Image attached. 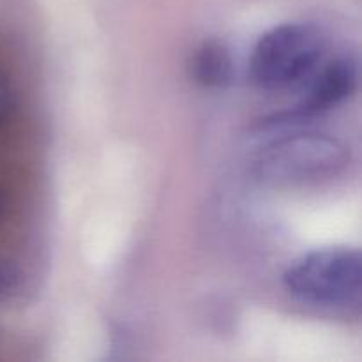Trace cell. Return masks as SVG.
Instances as JSON below:
<instances>
[{"label":"cell","mask_w":362,"mask_h":362,"mask_svg":"<svg viewBox=\"0 0 362 362\" xmlns=\"http://www.w3.org/2000/svg\"><path fill=\"white\" fill-rule=\"evenodd\" d=\"M324 53L325 37L315 25H278L255 45L251 76L255 83L267 90L300 85L324 60Z\"/></svg>","instance_id":"3957f363"},{"label":"cell","mask_w":362,"mask_h":362,"mask_svg":"<svg viewBox=\"0 0 362 362\" xmlns=\"http://www.w3.org/2000/svg\"><path fill=\"white\" fill-rule=\"evenodd\" d=\"M191 74L202 87H226L233 74V62L228 48L214 39L202 42L191 60Z\"/></svg>","instance_id":"5b68a950"},{"label":"cell","mask_w":362,"mask_h":362,"mask_svg":"<svg viewBox=\"0 0 362 362\" xmlns=\"http://www.w3.org/2000/svg\"><path fill=\"white\" fill-rule=\"evenodd\" d=\"M4 212H6V197H4L2 189H0V219H2Z\"/></svg>","instance_id":"ba28073f"},{"label":"cell","mask_w":362,"mask_h":362,"mask_svg":"<svg viewBox=\"0 0 362 362\" xmlns=\"http://www.w3.org/2000/svg\"><path fill=\"white\" fill-rule=\"evenodd\" d=\"M18 279H20V274H18L16 267L0 260V296L13 290L16 286Z\"/></svg>","instance_id":"52a82bcc"},{"label":"cell","mask_w":362,"mask_h":362,"mask_svg":"<svg viewBox=\"0 0 362 362\" xmlns=\"http://www.w3.org/2000/svg\"><path fill=\"white\" fill-rule=\"evenodd\" d=\"M16 106V92L9 78L0 71V127L7 122Z\"/></svg>","instance_id":"8992f818"},{"label":"cell","mask_w":362,"mask_h":362,"mask_svg":"<svg viewBox=\"0 0 362 362\" xmlns=\"http://www.w3.org/2000/svg\"><path fill=\"white\" fill-rule=\"evenodd\" d=\"M359 81V67L350 55H339L331 60H322L317 69L308 76L306 98L296 108L293 115H317L346 101L356 92Z\"/></svg>","instance_id":"277c9868"},{"label":"cell","mask_w":362,"mask_h":362,"mask_svg":"<svg viewBox=\"0 0 362 362\" xmlns=\"http://www.w3.org/2000/svg\"><path fill=\"white\" fill-rule=\"evenodd\" d=\"M286 292L318 308L361 306L362 258L359 250L325 247L297 258L283 274Z\"/></svg>","instance_id":"7a4b0ae2"},{"label":"cell","mask_w":362,"mask_h":362,"mask_svg":"<svg viewBox=\"0 0 362 362\" xmlns=\"http://www.w3.org/2000/svg\"><path fill=\"white\" fill-rule=\"evenodd\" d=\"M350 148L322 133H297L262 148L253 177L269 187H300L338 177L349 166Z\"/></svg>","instance_id":"6da1fadb"}]
</instances>
